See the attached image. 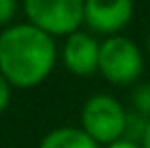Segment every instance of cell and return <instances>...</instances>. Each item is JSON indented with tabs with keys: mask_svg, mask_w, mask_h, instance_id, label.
<instances>
[{
	"mask_svg": "<svg viewBox=\"0 0 150 148\" xmlns=\"http://www.w3.org/2000/svg\"><path fill=\"white\" fill-rule=\"evenodd\" d=\"M16 14V0H0V26L8 25Z\"/></svg>",
	"mask_w": 150,
	"mask_h": 148,
	"instance_id": "30bf717a",
	"label": "cell"
},
{
	"mask_svg": "<svg viewBox=\"0 0 150 148\" xmlns=\"http://www.w3.org/2000/svg\"><path fill=\"white\" fill-rule=\"evenodd\" d=\"M142 148H150V124H148V130H146V134H144V140H142Z\"/></svg>",
	"mask_w": 150,
	"mask_h": 148,
	"instance_id": "4fadbf2b",
	"label": "cell"
},
{
	"mask_svg": "<svg viewBox=\"0 0 150 148\" xmlns=\"http://www.w3.org/2000/svg\"><path fill=\"white\" fill-rule=\"evenodd\" d=\"M150 120L140 116L138 112H130L126 114V124H124V134H122V140L128 142H134V144H142L144 140V134L148 130Z\"/></svg>",
	"mask_w": 150,
	"mask_h": 148,
	"instance_id": "ba28073f",
	"label": "cell"
},
{
	"mask_svg": "<svg viewBox=\"0 0 150 148\" xmlns=\"http://www.w3.org/2000/svg\"><path fill=\"white\" fill-rule=\"evenodd\" d=\"M100 73L116 85L134 83L144 69V59L138 45L126 37H108L100 45Z\"/></svg>",
	"mask_w": 150,
	"mask_h": 148,
	"instance_id": "277c9868",
	"label": "cell"
},
{
	"mask_svg": "<svg viewBox=\"0 0 150 148\" xmlns=\"http://www.w3.org/2000/svg\"><path fill=\"white\" fill-rule=\"evenodd\" d=\"M108 148H142L140 144H134V142H128V140H118L114 144H110Z\"/></svg>",
	"mask_w": 150,
	"mask_h": 148,
	"instance_id": "7c38bea8",
	"label": "cell"
},
{
	"mask_svg": "<svg viewBox=\"0 0 150 148\" xmlns=\"http://www.w3.org/2000/svg\"><path fill=\"white\" fill-rule=\"evenodd\" d=\"M126 124V112L122 103L112 96L98 93L83 103L81 126L87 136H91L98 144H114L122 140Z\"/></svg>",
	"mask_w": 150,
	"mask_h": 148,
	"instance_id": "3957f363",
	"label": "cell"
},
{
	"mask_svg": "<svg viewBox=\"0 0 150 148\" xmlns=\"http://www.w3.org/2000/svg\"><path fill=\"white\" fill-rule=\"evenodd\" d=\"M25 14L51 37L73 35L85 21V0H25Z\"/></svg>",
	"mask_w": 150,
	"mask_h": 148,
	"instance_id": "7a4b0ae2",
	"label": "cell"
},
{
	"mask_svg": "<svg viewBox=\"0 0 150 148\" xmlns=\"http://www.w3.org/2000/svg\"><path fill=\"white\" fill-rule=\"evenodd\" d=\"M130 101H132L134 112H138L140 116H144V118L150 120V83H140V85H136V87L132 89Z\"/></svg>",
	"mask_w": 150,
	"mask_h": 148,
	"instance_id": "9c48e42d",
	"label": "cell"
},
{
	"mask_svg": "<svg viewBox=\"0 0 150 148\" xmlns=\"http://www.w3.org/2000/svg\"><path fill=\"white\" fill-rule=\"evenodd\" d=\"M146 47H148V53H150V35H148V39H146Z\"/></svg>",
	"mask_w": 150,
	"mask_h": 148,
	"instance_id": "5bb4252c",
	"label": "cell"
},
{
	"mask_svg": "<svg viewBox=\"0 0 150 148\" xmlns=\"http://www.w3.org/2000/svg\"><path fill=\"white\" fill-rule=\"evenodd\" d=\"M8 103H10V83L0 73V114L8 108Z\"/></svg>",
	"mask_w": 150,
	"mask_h": 148,
	"instance_id": "8fae6325",
	"label": "cell"
},
{
	"mask_svg": "<svg viewBox=\"0 0 150 148\" xmlns=\"http://www.w3.org/2000/svg\"><path fill=\"white\" fill-rule=\"evenodd\" d=\"M63 61L67 69L75 75H91L100 65V43L87 33H73L67 37Z\"/></svg>",
	"mask_w": 150,
	"mask_h": 148,
	"instance_id": "8992f818",
	"label": "cell"
},
{
	"mask_svg": "<svg viewBox=\"0 0 150 148\" xmlns=\"http://www.w3.org/2000/svg\"><path fill=\"white\" fill-rule=\"evenodd\" d=\"M39 148H100V144L83 128H57L41 140Z\"/></svg>",
	"mask_w": 150,
	"mask_h": 148,
	"instance_id": "52a82bcc",
	"label": "cell"
},
{
	"mask_svg": "<svg viewBox=\"0 0 150 148\" xmlns=\"http://www.w3.org/2000/svg\"><path fill=\"white\" fill-rule=\"evenodd\" d=\"M55 41L30 23L0 33V73L14 87H35L55 67Z\"/></svg>",
	"mask_w": 150,
	"mask_h": 148,
	"instance_id": "6da1fadb",
	"label": "cell"
},
{
	"mask_svg": "<svg viewBox=\"0 0 150 148\" xmlns=\"http://www.w3.org/2000/svg\"><path fill=\"white\" fill-rule=\"evenodd\" d=\"M134 14L132 0H85V25L100 35L114 37Z\"/></svg>",
	"mask_w": 150,
	"mask_h": 148,
	"instance_id": "5b68a950",
	"label": "cell"
}]
</instances>
